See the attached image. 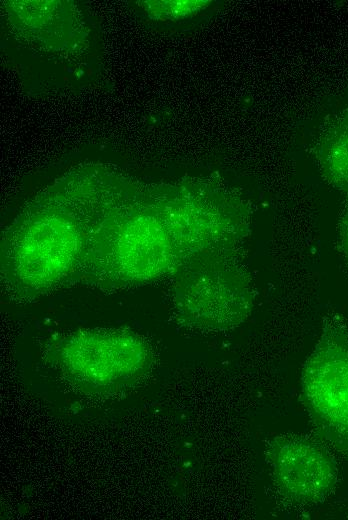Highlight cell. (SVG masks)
Segmentation results:
<instances>
[{
    "mask_svg": "<svg viewBox=\"0 0 348 520\" xmlns=\"http://www.w3.org/2000/svg\"><path fill=\"white\" fill-rule=\"evenodd\" d=\"M5 4L11 25L22 37L44 43L53 49L54 37L64 33L74 37L80 31V20L72 5L61 1H9ZM59 39V38H58ZM60 40V39H59ZM61 41V40H60ZM62 42V41H61ZM64 45V43L62 42Z\"/></svg>",
    "mask_w": 348,
    "mask_h": 520,
    "instance_id": "cell-8",
    "label": "cell"
},
{
    "mask_svg": "<svg viewBox=\"0 0 348 520\" xmlns=\"http://www.w3.org/2000/svg\"><path fill=\"white\" fill-rule=\"evenodd\" d=\"M265 460L275 491L291 506L322 503L337 487V462L320 440L301 434L277 435L266 444Z\"/></svg>",
    "mask_w": 348,
    "mask_h": 520,
    "instance_id": "cell-7",
    "label": "cell"
},
{
    "mask_svg": "<svg viewBox=\"0 0 348 520\" xmlns=\"http://www.w3.org/2000/svg\"><path fill=\"white\" fill-rule=\"evenodd\" d=\"M301 399L318 439L348 460V327L337 317L303 365Z\"/></svg>",
    "mask_w": 348,
    "mask_h": 520,
    "instance_id": "cell-6",
    "label": "cell"
},
{
    "mask_svg": "<svg viewBox=\"0 0 348 520\" xmlns=\"http://www.w3.org/2000/svg\"><path fill=\"white\" fill-rule=\"evenodd\" d=\"M322 178L331 187L348 192V104L322 124L313 144Z\"/></svg>",
    "mask_w": 348,
    "mask_h": 520,
    "instance_id": "cell-9",
    "label": "cell"
},
{
    "mask_svg": "<svg viewBox=\"0 0 348 520\" xmlns=\"http://www.w3.org/2000/svg\"><path fill=\"white\" fill-rule=\"evenodd\" d=\"M338 230L340 248L348 268V192L345 193Z\"/></svg>",
    "mask_w": 348,
    "mask_h": 520,
    "instance_id": "cell-11",
    "label": "cell"
},
{
    "mask_svg": "<svg viewBox=\"0 0 348 520\" xmlns=\"http://www.w3.org/2000/svg\"><path fill=\"white\" fill-rule=\"evenodd\" d=\"M179 264L151 186L114 173L89 237L79 283L120 290L171 276Z\"/></svg>",
    "mask_w": 348,
    "mask_h": 520,
    "instance_id": "cell-2",
    "label": "cell"
},
{
    "mask_svg": "<svg viewBox=\"0 0 348 520\" xmlns=\"http://www.w3.org/2000/svg\"><path fill=\"white\" fill-rule=\"evenodd\" d=\"M45 358L73 387L86 395L114 396L134 388L151 372L154 353L135 332L80 329L53 339Z\"/></svg>",
    "mask_w": 348,
    "mask_h": 520,
    "instance_id": "cell-5",
    "label": "cell"
},
{
    "mask_svg": "<svg viewBox=\"0 0 348 520\" xmlns=\"http://www.w3.org/2000/svg\"><path fill=\"white\" fill-rule=\"evenodd\" d=\"M150 186L180 263L205 252L243 250L253 208L238 190L215 178L198 177Z\"/></svg>",
    "mask_w": 348,
    "mask_h": 520,
    "instance_id": "cell-3",
    "label": "cell"
},
{
    "mask_svg": "<svg viewBox=\"0 0 348 520\" xmlns=\"http://www.w3.org/2000/svg\"><path fill=\"white\" fill-rule=\"evenodd\" d=\"M107 174L70 173L35 197L1 239V283L14 301L31 302L79 283Z\"/></svg>",
    "mask_w": 348,
    "mask_h": 520,
    "instance_id": "cell-1",
    "label": "cell"
},
{
    "mask_svg": "<svg viewBox=\"0 0 348 520\" xmlns=\"http://www.w3.org/2000/svg\"><path fill=\"white\" fill-rule=\"evenodd\" d=\"M242 252H205L180 263L171 276L174 312L181 326L226 332L249 318L256 292Z\"/></svg>",
    "mask_w": 348,
    "mask_h": 520,
    "instance_id": "cell-4",
    "label": "cell"
},
{
    "mask_svg": "<svg viewBox=\"0 0 348 520\" xmlns=\"http://www.w3.org/2000/svg\"><path fill=\"white\" fill-rule=\"evenodd\" d=\"M141 6L147 15L159 21H181L190 19L206 9L213 3L206 0L186 1H144Z\"/></svg>",
    "mask_w": 348,
    "mask_h": 520,
    "instance_id": "cell-10",
    "label": "cell"
}]
</instances>
